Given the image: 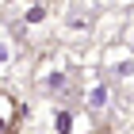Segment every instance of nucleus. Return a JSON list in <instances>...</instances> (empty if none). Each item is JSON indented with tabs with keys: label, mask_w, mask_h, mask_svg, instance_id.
Returning a JSON list of instances; mask_svg holds the SVG:
<instances>
[{
	"label": "nucleus",
	"mask_w": 134,
	"mask_h": 134,
	"mask_svg": "<svg viewBox=\"0 0 134 134\" xmlns=\"http://www.w3.org/2000/svg\"><path fill=\"white\" fill-rule=\"evenodd\" d=\"M69 81H73V65L65 62L62 54H50L46 62H38L35 84H38L42 92H50V96H62V92H69Z\"/></svg>",
	"instance_id": "1"
},
{
	"label": "nucleus",
	"mask_w": 134,
	"mask_h": 134,
	"mask_svg": "<svg viewBox=\"0 0 134 134\" xmlns=\"http://www.w3.org/2000/svg\"><path fill=\"white\" fill-rule=\"evenodd\" d=\"M46 19V4H31V8L23 12V23H27V27H35V23H42Z\"/></svg>",
	"instance_id": "7"
},
{
	"label": "nucleus",
	"mask_w": 134,
	"mask_h": 134,
	"mask_svg": "<svg viewBox=\"0 0 134 134\" xmlns=\"http://www.w3.org/2000/svg\"><path fill=\"white\" fill-rule=\"evenodd\" d=\"M73 130H77V119H73L65 107H58V111H54V134H73Z\"/></svg>",
	"instance_id": "5"
},
{
	"label": "nucleus",
	"mask_w": 134,
	"mask_h": 134,
	"mask_svg": "<svg viewBox=\"0 0 134 134\" xmlns=\"http://www.w3.org/2000/svg\"><path fill=\"white\" fill-rule=\"evenodd\" d=\"M23 115H27V107H23L19 96L15 92H0V134H19Z\"/></svg>",
	"instance_id": "2"
},
{
	"label": "nucleus",
	"mask_w": 134,
	"mask_h": 134,
	"mask_svg": "<svg viewBox=\"0 0 134 134\" xmlns=\"http://www.w3.org/2000/svg\"><path fill=\"white\" fill-rule=\"evenodd\" d=\"M12 62H15V42H12L8 27H0V69H8Z\"/></svg>",
	"instance_id": "4"
},
{
	"label": "nucleus",
	"mask_w": 134,
	"mask_h": 134,
	"mask_svg": "<svg viewBox=\"0 0 134 134\" xmlns=\"http://www.w3.org/2000/svg\"><path fill=\"white\" fill-rule=\"evenodd\" d=\"M84 100H88V107H92V111H96V107L103 111V107L111 103V92H107V84H88V92H84Z\"/></svg>",
	"instance_id": "3"
},
{
	"label": "nucleus",
	"mask_w": 134,
	"mask_h": 134,
	"mask_svg": "<svg viewBox=\"0 0 134 134\" xmlns=\"http://www.w3.org/2000/svg\"><path fill=\"white\" fill-rule=\"evenodd\" d=\"M88 23H92V19H88V12H73V15H65V27H73L77 35L88 31Z\"/></svg>",
	"instance_id": "6"
}]
</instances>
